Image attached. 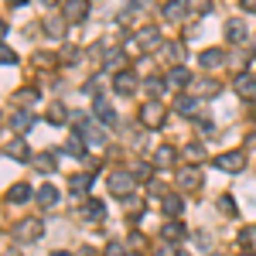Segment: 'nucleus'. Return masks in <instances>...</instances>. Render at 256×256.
<instances>
[{
  "label": "nucleus",
  "mask_w": 256,
  "mask_h": 256,
  "mask_svg": "<svg viewBox=\"0 0 256 256\" xmlns=\"http://www.w3.org/2000/svg\"><path fill=\"white\" fill-rule=\"evenodd\" d=\"M41 232H44V222H41L38 216H31V218H20V222H18L14 239H18V242H38Z\"/></svg>",
  "instance_id": "obj_1"
},
{
  "label": "nucleus",
  "mask_w": 256,
  "mask_h": 256,
  "mask_svg": "<svg viewBox=\"0 0 256 256\" xmlns=\"http://www.w3.org/2000/svg\"><path fill=\"white\" fill-rule=\"evenodd\" d=\"M164 106H160V99H147L144 106H140V123L147 126V130H158L160 123H164Z\"/></svg>",
  "instance_id": "obj_2"
},
{
  "label": "nucleus",
  "mask_w": 256,
  "mask_h": 256,
  "mask_svg": "<svg viewBox=\"0 0 256 256\" xmlns=\"http://www.w3.org/2000/svg\"><path fill=\"white\" fill-rule=\"evenodd\" d=\"M76 123H79V130H76V134L86 140V147H102V144H106V134L99 130L96 123H89L86 116H76Z\"/></svg>",
  "instance_id": "obj_3"
},
{
  "label": "nucleus",
  "mask_w": 256,
  "mask_h": 256,
  "mask_svg": "<svg viewBox=\"0 0 256 256\" xmlns=\"http://www.w3.org/2000/svg\"><path fill=\"white\" fill-rule=\"evenodd\" d=\"M134 184H137V178L130 174V171H113V174H110V192L116 198H126L134 192Z\"/></svg>",
  "instance_id": "obj_4"
},
{
  "label": "nucleus",
  "mask_w": 256,
  "mask_h": 256,
  "mask_svg": "<svg viewBox=\"0 0 256 256\" xmlns=\"http://www.w3.org/2000/svg\"><path fill=\"white\" fill-rule=\"evenodd\" d=\"M212 164H216L218 171L236 174V171H242V168H246V158H242L239 150H229V154H218V158H212Z\"/></svg>",
  "instance_id": "obj_5"
},
{
  "label": "nucleus",
  "mask_w": 256,
  "mask_h": 256,
  "mask_svg": "<svg viewBox=\"0 0 256 256\" xmlns=\"http://www.w3.org/2000/svg\"><path fill=\"white\" fill-rule=\"evenodd\" d=\"M113 89H116L120 96H134L137 92V76L130 68H120L116 76H113Z\"/></svg>",
  "instance_id": "obj_6"
},
{
  "label": "nucleus",
  "mask_w": 256,
  "mask_h": 256,
  "mask_svg": "<svg viewBox=\"0 0 256 256\" xmlns=\"http://www.w3.org/2000/svg\"><path fill=\"white\" fill-rule=\"evenodd\" d=\"M134 44H140L144 52H154V48L160 44V31H158V24H147V28H140L137 38H134Z\"/></svg>",
  "instance_id": "obj_7"
},
{
  "label": "nucleus",
  "mask_w": 256,
  "mask_h": 256,
  "mask_svg": "<svg viewBox=\"0 0 256 256\" xmlns=\"http://www.w3.org/2000/svg\"><path fill=\"white\" fill-rule=\"evenodd\" d=\"M178 184H181V188H188V192L202 188V168H198V164H188V168H181V171H178Z\"/></svg>",
  "instance_id": "obj_8"
},
{
  "label": "nucleus",
  "mask_w": 256,
  "mask_h": 256,
  "mask_svg": "<svg viewBox=\"0 0 256 256\" xmlns=\"http://www.w3.org/2000/svg\"><path fill=\"white\" fill-rule=\"evenodd\" d=\"M160 239L174 246V242H181V239H188V229H184V226H181L178 218H168V222L160 226Z\"/></svg>",
  "instance_id": "obj_9"
},
{
  "label": "nucleus",
  "mask_w": 256,
  "mask_h": 256,
  "mask_svg": "<svg viewBox=\"0 0 256 256\" xmlns=\"http://www.w3.org/2000/svg\"><path fill=\"white\" fill-rule=\"evenodd\" d=\"M89 184H92L89 174H72L68 178V195L79 198V202H86V198H89Z\"/></svg>",
  "instance_id": "obj_10"
},
{
  "label": "nucleus",
  "mask_w": 256,
  "mask_h": 256,
  "mask_svg": "<svg viewBox=\"0 0 256 256\" xmlns=\"http://www.w3.org/2000/svg\"><path fill=\"white\" fill-rule=\"evenodd\" d=\"M82 218H86V222H102V218H106V205H102L99 198H86V202H82Z\"/></svg>",
  "instance_id": "obj_11"
},
{
  "label": "nucleus",
  "mask_w": 256,
  "mask_h": 256,
  "mask_svg": "<svg viewBox=\"0 0 256 256\" xmlns=\"http://www.w3.org/2000/svg\"><path fill=\"white\" fill-rule=\"evenodd\" d=\"M174 110L181 113V116H198V113H202V99H198V96H184V92H181V96L174 99Z\"/></svg>",
  "instance_id": "obj_12"
},
{
  "label": "nucleus",
  "mask_w": 256,
  "mask_h": 256,
  "mask_svg": "<svg viewBox=\"0 0 256 256\" xmlns=\"http://www.w3.org/2000/svg\"><path fill=\"white\" fill-rule=\"evenodd\" d=\"M4 154L14 158V160H31V147H28V140H24V137H14L7 147H4Z\"/></svg>",
  "instance_id": "obj_13"
},
{
  "label": "nucleus",
  "mask_w": 256,
  "mask_h": 256,
  "mask_svg": "<svg viewBox=\"0 0 256 256\" xmlns=\"http://www.w3.org/2000/svg\"><path fill=\"white\" fill-rule=\"evenodd\" d=\"M168 86H171V89H188V86H192V72H188V68H184V65H174V68H171V72H168Z\"/></svg>",
  "instance_id": "obj_14"
},
{
  "label": "nucleus",
  "mask_w": 256,
  "mask_h": 256,
  "mask_svg": "<svg viewBox=\"0 0 256 256\" xmlns=\"http://www.w3.org/2000/svg\"><path fill=\"white\" fill-rule=\"evenodd\" d=\"M160 14H164V20H181L188 14V0H164Z\"/></svg>",
  "instance_id": "obj_15"
},
{
  "label": "nucleus",
  "mask_w": 256,
  "mask_h": 256,
  "mask_svg": "<svg viewBox=\"0 0 256 256\" xmlns=\"http://www.w3.org/2000/svg\"><path fill=\"white\" fill-rule=\"evenodd\" d=\"M232 86H236L239 96H246V99H253V96H256V76H253V72H239Z\"/></svg>",
  "instance_id": "obj_16"
},
{
  "label": "nucleus",
  "mask_w": 256,
  "mask_h": 256,
  "mask_svg": "<svg viewBox=\"0 0 256 256\" xmlns=\"http://www.w3.org/2000/svg\"><path fill=\"white\" fill-rule=\"evenodd\" d=\"M89 18V0H65V20H86Z\"/></svg>",
  "instance_id": "obj_17"
},
{
  "label": "nucleus",
  "mask_w": 256,
  "mask_h": 256,
  "mask_svg": "<svg viewBox=\"0 0 256 256\" xmlns=\"http://www.w3.org/2000/svg\"><path fill=\"white\" fill-rule=\"evenodd\" d=\"M160 208L168 212V218H178L181 212H184V198L181 195H164L160 198Z\"/></svg>",
  "instance_id": "obj_18"
},
{
  "label": "nucleus",
  "mask_w": 256,
  "mask_h": 256,
  "mask_svg": "<svg viewBox=\"0 0 256 256\" xmlns=\"http://www.w3.org/2000/svg\"><path fill=\"white\" fill-rule=\"evenodd\" d=\"M92 113H96V116L102 120L106 126H113V123H116V113H113V106H110V102H106L102 96H99L96 102H92Z\"/></svg>",
  "instance_id": "obj_19"
},
{
  "label": "nucleus",
  "mask_w": 256,
  "mask_h": 256,
  "mask_svg": "<svg viewBox=\"0 0 256 256\" xmlns=\"http://www.w3.org/2000/svg\"><path fill=\"white\" fill-rule=\"evenodd\" d=\"M34 126V113L31 110H18V116H14V130H18V137L20 134H28Z\"/></svg>",
  "instance_id": "obj_20"
},
{
  "label": "nucleus",
  "mask_w": 256,
  "mask_h": 256,
  "mask_svg": "<svg viewBox=\"0 0 256 256\" xmlns=\"http://www.w3.org/2000/svg\"><path fill=\"white\" fill-rule=\"evenodd\" d=\"M174 158H178V150L164 144V147H158V154H154V164H158V168H171V164H174Z\"/></svg>",
  "instance_id": "obj_21"
},
{
  "label": "nucleus",
  "mask_w": 256,
  "mask_h": 256,
  "mask_svg": "<svg viewBox=\"0 0 256 256\" xmlns=\"http://www.w3.org/2000/svg\"><path fill=\"white\" fill-rule=\"evenodd\" d=\"M222 62H226V52H222V48L202 52V65H205V68H216V65H222Z\"/></svg>",
  "instance_id": "obj_22"
},
{
  "label": "nucleus",
  "mask_w": 256,
  "mask_h": 256,
  "mask_svg": "<svg viewBox=\"0 0 256 256\" xmlns=\"http://www.w3.org/2000/svg\"><path fill=\"white\" fill-rule=\"evenodd\" d=\"M34 160V168H38L41 174H52V171H55V164H58V160H55V154H48V150H44V154H38V158H31Z\"/></svg>",
  "instance_id": "obj_23"
},
{
  "label": "nucleus",
  "mask_w": 256,
  "mask_h": 256,
  "mask_svg": "<svg viewBox=\"0 0 256 256\" xmlns=\"http://www.w3.org/2000/svg\"><path fill=\"white\" fill-rule=\"evenodd\" d=\"M65 150H68V154H76L79 160H86V158H89V154H86V140H82L79 134H72V137H68V144H65Z\"/></svg>",
  "instance_id": "obj_24"
},
{
  "label": "nucleus",
  "mask_w": 256,
  "mask_h": 256,
  "mask_svg": "<svg viewBox=\"0 0 256 256\" xmlns=\"http://www.w3.org/2000/svg\"><path fill=\"white\" fill-rule=\"evenodd\" d=\"M7 198H10L14 205H20V202H28V198H31V184H28V181H20V184H14V188L7 192Z\"/></svg>",
  "instance_id": "obj_25"
},
{
  "label": "nucleus",
  "mask_w": 256,
  "mask_h": 256,
  "mask_svg": "<svg viewBox=\"0 0 256 256\" xmlns=\"http://www.w3.org/2000/svg\"><path fill=\"white\" fill-rule=\"evenodd\" d=\"M226 38L232 41V44L242 41V38H246V24H242V20H229V24H226Z\"/></svg>",
  "instance_id": "obj_26"
},
{
  "label": "nucleus",
  "mask_w": 256,
  "mask_h": 256,
  "mask_svg": "<svg viewBox=\"0 0 256 256\" xmlns=\"http://www.w3.org/2000/svg\"><path fill=\"white\" fill-rule=\"evenodd\" d=\"M181 158H188L192 164H198V160H205V147H202V144H184Z\"/></svg>",
  "instance_id": "obj_27"
},
{
  "label": "nucleus",
  "mask_w": 256,
  "mask_h": 256,
  "mask_svg": "<svg viewBox=\"0 0 256 256\" xmlns=\"http://www.w3.org/2000/svg\"><path fill=\"white\" fill-rule=\"evenodd\" d=\"M38 202L44 205V208H48V205H55V202H58V188H52V184H44V188L38 192Z\"/></svg>",
  "instance_id": "obj_28"
},
{
  "label": "nucleus",
  "mask_w": 256,
  "mask_h": 256,
  "mask_svg": "<svg viewBox=\"0 0 256 256\" xmlns=\"http://www.w3.org/2000/svg\"><path fill=\"white\" fill-rule=\"evenodd\" d=\"M164 52H168V58H171V62H178V65H181V62L188 58V48H184V44H178V41H174V44H168Z\"/></svg>",
  "instance_id": "obj_29"
},
{
  "label": "nucleus",
  "mask_w": 256,
  "mask_h": 256,
  "mask_svg": "<svg viewBox=\"0 0 256 256\" xmlns=\"http://www.w3.org/2000/svg\"><path fill=\"white\" fill-rule=\"evenodd\" d=\"M144 89H147V92H150V96H154V99H160V92L168 89V82H164V79H158V76H154V79H147V82H144Z\"/></svg>",
  "instance_id": "obj_30"
},
{
  "label": "nucleus",
  "mask_w": 256,
  "mask_h": 256,
  "mask_svg": "<svg viewBox=\"0 0 256 256\" xmlns=\"http://www.w3.org/2000/svg\"><path fill=\"white\" fill-rule=\"evenodd\" d=\"M34 99H38V89H18V106L20 110H28Z\"/></svg>",
  "instance_id": "obj_31"
},
{
  "label": "nucleus",
  "mask_w": 256,
  "mask_h": 256,
  "mask_svg": "<svg viewBox=\"0 0 256 256\" xmlns=\"http://www.w3.org/2000/svg\"><path fill=\"white\" fill-rule=\"evenodd\" d=\"M65 116H68V113H65L62 102H48V120H52V123H65Z\"/></svg>",
  "instance_id": "obj_32"
},
{
  "label": "nucleus",
  "mask_w": 256,
  "mask_h": 256,
  "mask_svg": "<svg viewBox=\"0 0 256 256\" xmlns=\"http://www.w3.org/2000/svg\"><path fill=\"white\" fill-rule=\"evenodd\" d=\"M44 31H48L52 38H62V34H65V24H62V18H52V20H44Z\"/></svg>",
  "instance_id": "obj_33"
},
{
  "label": "nucleus",
  "mask_w": 256,
  "mask_h": 256,
  "mask_svg": "<svg viewBox=\"0 0 256 256\" xmlns=\"http://www.w3.org/2000/svg\"><path fill=\"white\" fill-rule=\"evenodd\" d=\"M102 256H130V253H126V246H123L120 239H113V242H106V250H102Z\"/></svg>",
  "instance_id": "obj_34"
},
{
  "label": "nucleus",
  "mask_w": 256,
  "mask_h": 256,
  "mask_svg": "<svg viewBox=\"0 0 256 256\" xmlns=\"http://www.w3.org/2000/svg\"><path fill=\"white\" fill-rule=\"evenodd\" d=\"M253 236H256V229H239V236H236V242L242 246V253L253 246Z\"/></svg>",
  "instance_id": "obj_35"
},
{
  "label": "nucleus",
  "mask_w": 256,
  "mask_h": 256,
  "mask_svg": "<svg viewBox=\"0 0 256 256\" xmlns=\"http://www.w3.org/2000/svg\"><path fill=\"white\" fill-rule=\"evenodd\" d=\"M218 208H222L226 216H239V212H236V198H232V195H222V198H218Z\"/></svg>",
  "instance_id": "obj_36"
},
{
  "label": "nucleus",
  "mask_w": 256,
  "mask_h": 256,
  "mask_svg": "<svg viewBox=\"0 0 256 256\" xmlns=\"http://www.w3.org/2000/svg\"><path fill=\"white\" fill-rule=\"evenodd\" d=\"M198 92H205V96H216V92H218V82H216V79H202V82H198Z\"/></svg>",
  "instance_id": "obj_37"
},
{
  "label": "nucleus",
  "mask_w": 256,
  "mask_h": 256,
  "mask_svg": "<svg viewBox=\"0 0 256 256\" xmlns=\"http://www.w3.org/2000/svg\"><path fill=\"white\" fill-rule=\"evenodd\" d=\"M130 174L140 178V181H150V164H144V160H140V164H134V171H130Z\"/></svg>",
  "instance_id": "obj_38"
},
{
  "label": "nucleus",
  "mask_w": 256,
  "mask_h": 256,
  "mask_svg": "<svg viewBox=\"0 0 256 256\" xmlns=\"http://www.w3.org/2000/svg\"><path fill=\"white\" fill-rule=\"evenodd\" d=\"M14 62H18V55H14L7 44H0V65H14Z\"/></svg>",
  "instance_id": "obj_39"
},
{
  "label": "nucleus",
  "mask_w": 256,
  "mask_h": 256,
  "mask_svg": "<svg viewBox=\"0 0 256 256\" xmlns=\"http://www.w3.org/2000/svg\"><path fill=\"white\" fill-rule=\"evenodd\" d=\"M188 7H195V10H208L212 0H188Z\"/></svg>",
  "instance_id": "obj_40"
},
{
  "label": "nucleus",
  "mask_w": 256,
  "mask_h": 256,
  "mask_svg": "<svg viewBox=\"0 0 256 256\" xmlns=\"http://www.w3.org/2000/svg\"><path fill=\"white\" fill-rule=\"evenodd\" d=\"M158 256H181V253H178V250L171 246V242H164V246L158 250Z\"/></svg>",
  "instance_id": "obj_41"
},
{
  "label": "nucleus",
  "mask_w": 256,
  "mask_h": 256,
  "mask_svg": "<svg viewBox=\"0 0 256 256\" xmlns=\"http://www.w3.org/2000/svg\"><path fill=\"white\" fill-rule=\"evenodd\" d=\"M239 7H242V10H250V14H256V0H239Z\"/></svg>",
  "instance_id": "obj_42"
},
{
  "label": "nucleus",
  "mask_w": 256,
  "mask_h": 256,
  "mask_svg": "<svg viewBox=\"0 0 256 256\" xmlns=\"http://www.w3.org/2000/svg\"><path fill=\"white\" fill-rule=\"evenodd\" d=\"M198 126H202V134H212L216 126H212V120H198Z\"/></svg>",
  "instance_id": "obj_43"
},
{
  "label": "nucleus",
  "mask_w": 256,
  "mask_h": 256,
  "mask_svg": "<svg viewBox=\"0 0 256 256\" xmlns=\"http://www.w3.org/2000/svg\"><path fill=\"white\" fill-rule=\"evenodd\" d=\"M130 242H134V250H140V246H144V236H140V232H134V236H130Z\"/></svg>",
  "instance_id": "obj_44"
},
{
  "label": "nucleus",
  "mask_w": 256,
  "mask_h": 256,
  "mask_svg": "<svg viewBox=\"0 0 256 256\" xmlns=\"http://www.w3.org/2000/svg\"><path fill=\"white\" fill-rule=\"evenodd\" d=\"M4 34H7V24H4V20H0V38H4Z\"/></svg>",
  "instance_id": "obj_45"
},
{
  "label": "nucleus",
  "mask_w": 256,
  "mask_h": 256,
  "mask_svg": "<svg viewBox=\"0 0 256 256\" xmlns=\"http://www.w3.org/2000/svg\"><path fill=\"white\" fill-rule=\"evenodd\" d=\"M10 4H14V7H24V4H28V0H10Z\"/></svg>",
  "instance_id": "obj_46"
},
{
  "label": "nucleus",
  "mask_w": 256,
  "mask_h": 256,
  "mask_svg": "<svg viewBox=\"0 0 256 256\" xmlns=\"http://www.w3.org/2000/svg\"><path fill=\"white\" fill-rule=\"evenodd\" d=\"M239 256H256V253H253V250H246V253H239Z\"/></svg>",
  "instance_id": "obj_47"
},
{
  "label": "nucleus",
  "mask_w": 256,
  "mask_h": 256,
  "mask_svg": "<svg viewBox=\"0 0 256 256\" xmlns=\"http://www.w3.org/2000/svg\"><path fill=\"white\" fill-rule=\"evenodd\" d=\"M52 256H72V253H62V250H58V253H52Z\"/></svg>",
  "instance_id": "obj_48"
},
{
  "label": "nucleus",
  "mask_w": 256,
  "mask_h": 256,
  "mask_svg": "<svg viewBox=\"0 0 256 256\" xmlns=\"http://www.w3.org/2000/svg\"><path fill=\"white\" fill-rule=\"evenodd\" d=\"M253 52H256V34H253Z\"/></svg>",
  "instance_id": "obj_49"
},
{
  "label": "nucleus",
  "mask_w": 256,
  "mask_h": 256,
  "mask_svg": "<svg viewBox=\"0 0 256 256\" xmlns=\"http://www.w3.org/2000/svg\"><path fill=\"white\" fill-rule=\"evenodd\" d=\"M41 4H55V0H41Z\"/></svg>",
  "instance_id": "obj_50"
},
{
  "label": "nucleus",
  "mask_w": 256,
  "mask_h": 256,
  "mask_svg": "<svg viewBox=\"0 0 256 256\" xmlns=\"http://www.w3.org/2000/svg\"><path fill=\"white\" fill-rule=\"evenodd\" d=\"M10 256H18V253H10Z\"/></svg>",
  "instance_id": "obj_51"
},
{
  "label": "nucleus",
  "mask_w": 256,
  "mask_h": 256,
  "mask_svg": "<svg viewBox=\"0 0 256 256\" xmlns=\"http://www.w3.org/2000/svg\"><path fill=\"white\" fill-rule=\"evenodd\" d=\"M212 256H218V253H212Z\"/></svg>",
  "instance_id": "obj_52"
}]
</instances>
